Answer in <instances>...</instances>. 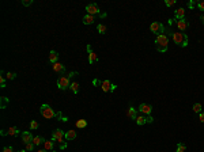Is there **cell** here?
<instances>
[{
  "instance_id": "6da1fadb",
  "label": "cell",
  "mask_w": 204,
  "mask_h": 152,
  "mask_svg": "<svg viewBox=\"0 0 204 152\" xmlns=\"http://www.w3.org/2000/svg\"><path fill=\"white\" fill-rule=\"evenodd\" d=\"M171 40L176 45L178 46H182V48H186L188 46V35L182 31H173L171 34Z\"/></svg>"
},
{
  "instance_id": "7a4b0ae2",
  "label": "cell",
  "mask_w": 204,
  "mask_h": 152,
  "mask_svg": "<svg viewBox=\"0 0 204 152\" xmlns=\"http://www.w3.org/2000/svg\"><path fill=\"white\" fill-rule=\"evenodd\" d=\"M155 45H156V50L161 53H165L167 50V45H169V37L167 34H161L155 38Z\"/></svg>"
},
{
  "instance_id": "3957f363",
  "label": "cell",
  "mask_w": 204,
  "mask_h": 152,
  "mask_svg": "<svg viewBox=\"0 0 204 152\" xmlns=\"http://www.w3.org/2000/svg\"><path fill=\"white\" fill-rule=\"evenodd\" d=\"M40 114L46 119H52V118H55V117H57V113L52 109V106H49V105H46V103L41 105Z\"/></svg>"
},
{
  "instance_id": "277c9868",
  "label": "cell",
  "mask_w": 204,
  "mask_h": 152,
  "mask_svg": "<svg viewBox=\"0 0 204 152\" xmlns=\"http://www.w3.org/2000/svg\"><path fill=\"white\" fill-rule=\"evenodd\" d=\"M150 30H151V33H154L156 37H158V35H161V34H165L166 27L163 26L161 22H152L151 25H150Z\"/></svg>"
},
{
  "instance_id": "5b68a950",
  "label": "cell",
  "mask_w": 204,
  "mask_h": 152,
  "mask_svg": "<svg viewBox=\"0 0 204 152\" xmlns=\"http://www.w3.org/2000/svg\"><path fill=\"white\" fill-rule=\"evenodd\" d=\"M71 86V78L70 76H60L59 79H57V87H59L60 90H63V91H65L67 88H70Z\"/></svg>"
},
{
  "instance_id": "8992f818",
  "label": "cell",
  "mask_w": 204,
  "mask_h": 152,
  "mask_svg": "<svg viewBox=\"0 0 204 152\" xmlns=\"http://www.w3.org/2000/svg\"><path fill=\"white\" fill-rule=\"evenodd\" d=\"M86 11H87V14L89 15H93V16H95V15H101L100 14V8H98V6H97L95 3H90L86 6Z\"/></svg>"
},
{
  "instance_id": "52a82bcc",
  "label": "cell",
  "mask_w": 204,
  "mask_h": 152,
  "mask_svg": "<svg viewBox=\"0 0 204 152\" xmlns=\"http://www.w3.org/2000/svg\"><path fill=\"white\" fill-rule=\"evenodd\" d=\"M64 134H65V133H64L61 129H56L55 132H53L52 139H50V140H52V141H59L60 144H63V143H65V141H63Z\"/></svg>"
},
{
  "instance_id": "ba28073f",
  "label": "cell",
  "mask_w": 204,
  "mask_h": 152,
  "mask_svg": "<svg viewBox=\"0 0 204 152\" xmlns=\"http://www.w3.org/2000/svg\"><path fill=\"white\" fill-rule=\"evenodd\" d=\"M21 139H22V143L23 144H30V143H33V139L34 136L31 134V132H22L21 133Z\"/></svg>"
},
{
  "instance_id": "9c48e42d",
  "label": "cell",
  "mask_w": 204,
  "mask_h": 152,
  "mask_svg": "<svg viewBox=\"0 0 204 152\" xmlns=\"http://www.w3.org/2000/svg\"><path fill=\"white\" fill-rule=\"evenodd\" d=\"M52 69H53V72H56V74H60L61 76L64 75V72H65V65H63V63H55V64H52Z\"/></svg>"
},
{
  "instance_id": "30bf717a",
  "label": "cell",
  "mask_w": 204,
  "mask_h": 152,
  "mask_svg": "<svg viewBox=\"0 0 204 152\" xmlns=\"http://www.w3.org/2000/svg\"><path fill=\"white\" fill-rule=\"evenodd\" d=\"M86 49H87V52H89V63L90 64H94L95 61H98V56L95 54V52H93V50H91V45H87V46H86Z\"/></svg>"
},
{
  "instance_id": "8fae6325",
  "label": "cell",
  "mask_w": 204,
  "mask_h": 152,
  "mask_svg": "<svg viewBox=\"0 0 204 152\" xmlns=\"http://www.w3.org/2000/svg\"><path fill=\"white\" fill-rule=\"evenodd\" d=\"M139 111L140 113H144V114L150 115L151 114V111H152V106L149 103H140L139 105Z\"/></svg>"
},
{
  "instance_id": "7c38bea8",
  "label": "cell",
  "mask_w": 204,
  "mask_h": 152,
  "mask_svg": "<svg viewBox=\"0 0 204 152\" xmlns=\"http://www.w3.org/2000/svg\"><path fill=\"white\" fill-rule=\"evenodd\" d=\"M176 23H177L178 30H180V31H182V33H184V31H185V30L188 29V26H189V22L186 21V18L181 19V21H177Z\"/></svg>"
},
{
  "instance_id": "4fadbf2b",
  "label": "cell",
  "mask_w": 204,
  "mask_h": 152,
  "mask_svg": "<svg viewBox=\"0 0 204 152\" xmlns=\"http://www.w3.org/2000/svg\"><path fill=\"white\" fill-rule=\"evenodd\" d=\"M6 134H8V136H18V134H19V129L16 128V126H11V128L8 129V132L1 130V136H6Z\"/></svg>"
},
{
  "instance_id": "5bb4252c",
  "label": "cell",
  "mask_w": 204,
  "mask_h": 152,
  "mask_svg": "<svg viewBox=\"0 0 204 152\" xmlns=\"http://www.w3.org/2000/svg\"><path fill=\"white\" fill-rule=\"evenodd\" d=\"M82 22H83V25H93L94 22H95V16H93V15H89L86 14L85 16H83V19H82Z\"/></svg>"
},
{
  "instance_id": "9a60e30c",
  "label": "cell",
  "mask_w": 204,
  "mask_h": 152,
  "mask_svg": "<svg viewBox=\"0 0 204 152\" xmlns=\"http://www.w3.org/2000/svg\"><path fill=\"white\" fill-rule=\"evenodd\" d=\"M127 115H128L131 119H136L137 115H139V114H137V109L129 106V107H128V110H127Z\"/></svg>"
},
{
  "instance_id": "2e32d148",
  "label": "cell",
  "mask_w": 204,
  "mask_h": 152,
  "mask_svg": "<svg viewBox=\"0 0 204 152\" xmlns=\"http://www.w3.org/2000/svg\"><path fill=\"white\" fill-rule=\"evenodd\" d=\"M64 139H65V140H68V141L76 139V130H74V129L67 130V132H65V134H64Z\"/></svg>"
},
{
  "instance_id": "e0dca14e",
  "label": "cell",
  "mask_w": 204,
  "mask_h": 152,
  "mask_svg": "<svg viewBox=\"0 0 204 152\" xmlns=\"http://www.w3.org/2000/svg\"><path fill=\"white\" fill-rule=\"evenodd\" d=\"M57 60H59V53L56 52V50H50V53H49V63L55 64V63H57Z\"/></svg>"
},
{
  "instance_id": "ac0fdd59",
  "label": "cell",
  "mask_w": 204,
  "mask_h": 152,
  "mask_svg": "<svg viewBox=\"0 0 204 152\" xmlns=\"http://www.w3.org/2000/svg\"><path fill=\"white\" fill-rule=\"evenodd\" d=\"M185 18V10L184 8H178L176 11V15H174V19L176 21H181V19Z\"/></svg>"
},
{
  "instance_id": "d6986e66",
  "label": "cell",
  "mask_w": 204,
  "mask_h": 152,
  "mask_svg": "<svg viewBox=\"0 0 204 152\" xmlns=\"http://www.w3.org/2000/svg\"><path fill=\"white\" fill-rule=\"evenodd\" d=\"M110 87H112V83L109 80H104L101 83V88H102L104 93H110Z\"/></svg>"
},
{
  "instance_id": "ffe728a7",
  "label": "cell",
  "mask_w": 204,
  "mask_h": 152,
  "mask_svg": "<svg viewBox=\"0 0 204 152\" xmlns=\"http://www.w3.org/2000/svg\"><path fill=\"white\" fill-rule=\"evenodd\" d=\"M75 126H76L78 129H85L86 126H87V121H86V119H78V121L75 122Z\"/></svg>"
},
{
  "instance_id": "44dd1931",
  "label": "cell",
  "mask_w": 204,
  "mask_h": 152,
  "mask_svg": "<svg viewBox=\"0 0 204 152\" xmlns=\"http://www.w3.org/2000/svg\"><path fill=\"white\" fill-rule=\"evenodd\" d=\"M53 148H55V144H53L52 140H46L44 143V149H46V151H53Z\"/></svg>"
},
{
  "instance_id": "7402d4cb",
  "label": "cell",
  "mask_w": 204,
  "mask_h": 152,
  "mask_svg": "<svg viewBox=\"0 0 204 152\" xmlns=\"http://www.w3.org/2000/svg\"><path fill=\"white\" fill-rule=\"evenodd\" d=\"M45 141H46V140H45L44 137H41V136H34L33 144H34V145H41V144H44Z\"/></svg>"
},
{
  "instance_id": "603a6c76",
  "label": "cell",
  "mask_w": 204,
  "mask_h": 152,
  "mask_svg": "<svg viewBox=\"0 0 204 152\" xmlns=\"http://www.w3.org/2000/svg\"><path fill=\"white\" fill-rule=\"evenodd\" d=\"M70 88L72 90V93H74L75 95H76V94L79 93V83H78V82H71Z\"/></svg>"
},
{
  "instance_id": "cb8c5ba5",
  "label": "cell",
  "mask_w": 204,
  "mask_h": 152,
  "mask_svg": "<svg viewBox=\"0 0 204 152\" xmlns=\"http://www.w3.org/2000/svg\"><path fill=\"white\" fill-rule=\"evenodd\" d=\"M136 121V124L139 126H141V125H144V124H147L146 122V117H143V115H137V118L135 119Z\"/></svg>"
},
{
  "instance_id": "d4e9b609",
  "label": "cell",
  "mask_w": 204,
  "mask_h": 152,
  "mask_svg": "<svg viewBox=\"0 0 204 152\" xmlns=\"http://www.w3.org/2000/svg\"><path fill=\"white\" fill-rule=\"evenodd\" d=\"M0 75H1V76H0V87H1V88H4V87H6V80H7V78L4 76V71H1V72H0Z\"/></svg>"
},
{
  "instance_id": "484cf974",
  "label": "cell",
  "mask_w": 204,
  "mask_h": 152,
  "mask_svg": "<svg viewBox=\"0 0 204 152\" xmlns=\"http://www.w3.org/2000/svg\"><path fill=\"white\" fill-rule=\"evenodd\" d=\"M201 109H203L201 103H195V105H193V113H197V114H200L201 111H203Z\"/></svg>"
},
{
  "instance_id": "4316f807",
  "label": "cell",
  "mask_w": 204,
  "mask_h": 152,
  "mask_svg": "<svg viewBox=\"0 0 204 152\" xmlns=\"http://www.w3.org/2000/svg\"><path fill=\"white\" fill-rule=\"evenodd\" d=\"M10 103V99L7 97H1V103H0V107L1 109H6V106Z\"/></svg>"
},
{
  "instance_id": "83f0119b",
  "label": "cell",
  "mask_w": 204,
  "mask_h": 152,
  "mask_svg": "<svg viewBox=\"0 0 204 152\" xmlns=\"http://www.w3.org/2000/svg\"><path fill=\"white\" fill-rule=\"evenodd\" d=\"M97 30H98V33H100V34H105V33H106V26L102 25V23H100V25L97 26Z\"/></svg>"
},
{
  "instance_id": "f1b7e54d",
  "label": "cell",
  "mask_w": 204,
  "mask_h": 152,
  "mask_svg": "<svg viewBox=\"0 0 204 152\" xmlns=\"http://www.w3.org/2000/svg\"><path fill=\"white\" fill-rule=\"evenodd\" d=\"M38 122L36 121V119H33V121H30V129L31 130H36V129H38Z\"/></svg>"
},
{
  "instance_id": "f546056e",
  "label": "cell",
  "mask_w": 204,
  "mask_h": 152,
  "mask_svg": "<svg viewBox=\"0 0 204 152\" xmlns=\"http://www.w3.org/2000/svg\"><path fill=\"white\" fill-rule=\"evenodd\" d=\"M57 118H59V121H63V122H67L68 121V118L67 117H64L61 111H57Z\"/></svg>"
},
{
  "instance_id": "4dcf8cb0",
  "label": "cell",
  "mask_w": 204,
  "mask_h": 152,
  "mask_svg": "<svg viewBox=\"0 0 204 152\" xmlns=\"http://www.w3.org/2000/svg\"><path fill=\"white\" fill-rule=\"evenodd\" d=\"M6 78H7L8 80H14V79L16 78V74H15V72H7V74H6Z\"/></svg>"
},
{
  "instance_id": "1f68e13d",
  "label": "cell",
  "mask_w": 204,
  "mask_h": 152,
  "mask_svg": "<svg viewBox=\"0 0 204 152\" xmlns=\"http://www.w3.org/2000/svg\"><path fill=\"white\" fill-rule=\"evenodd\" d=\"M186 147L182 143H180V144H177V152H185Z\"/></svg>"
},
{
  "instance_id": "d6a6232c",
  "label": "cell",
  "mask_w": 204,
  "mask_h": 152,
  "mask_svg": "<svg viewBox=\"0 0 204 152\" xmlns=\"http://www.w3.org/2000/svg\"><path fill=\"white\" fill-rule=\"evenodd\" d=\"M34 147H36V145H34L33 143H30V144H26V148H25V149H26L27 152H31L34 149Z\"/></svg>"
},
{
  "instance_id": "836d02e7",
  "label": "cell",
  "mask_w": 204,
  "mask_h": 152,
  "mask_svg": "<svg viewBox=\"0 0 204 152\" xmlns=\"http://www.w3.org/2000/svg\"><path fill=\"white\" fill-rule=\"evenodd\" d=\"M197 6L196 1H193V0H190V1H188V8H190V10H193V8Z\"/></svg>"
},
{
  "instance_id": "e575fe53",
  "label": "cell",
  "mask_w": 204,
  "mask_h": 152,
  "mask_svg": "<svg viewBox=\"0 0 204 152\" xmlns=\"http://www.w3.org/2000/svg\"><path fill=\"white\" fill-rule=\"evenodd\" d=\"M22 4L25 6V7H29V6L33 4V0H22Z\"/></svg>"
},
{
  "instance_id": "d590c367",
  "label": "cell",
  "mask_w": 204,
  "mask_h": 152,
  "mask_svg": "<svg viewBox=\"0 0 204 152\" xmlns=\"http://www.w3.org/2000/svg\"><path fill=\"white\" fill-rule=\"evenodd\" d=\"M165 4H166V7H171V6H174L176 4V0H166Z\"/></svg>"
},
{
  "instance_id": "8d00e7d4",
  "label": "cell",
  "mask_w": 204,
  "mask_h": 152,
  "mask_svg": "<svg viewBox=\"0 0 204 152\" xmlns=\"http://www.w3.org/2000/svg\"><path fill=\"white\" fill-rule=\"evenodd\" d=\"M197 7H199V10H200V11H204V0H201V1H199V3H197Z\"/></svg>"
},
{
  "instance_id": "74e56055",
  "label": "cell",
  "mask_w": 204,
  "mask_h": 152,
  "mask_svg": "<svg viewBox=\"0 0 204 152\" xmlns=\"http://www.w3.org/2000/svg\"><path fill=\"white\" fill-rule=\"evenodd\" d=\"M3 152H14V148L11 145H8V147H4L3 148Z\"/></svg>"
},
{
  "instance_id": "f35d334b",
  "label": "cell",
  "mask_w": 204,
  "mask_h": 152,
  "mask_svg": "<svg viewBox=\"0 0 204 152\" xmlns=\"http://www.w3.org/2000/svg\"><path fill=\"white\" fill-rule=\"evenodd\" d=\"M146 122H147V124H152V122H154V118H152L151 115H147V117H146Z\"/></svg>"
},
{
  "instance_id": "ab89813d",
  "label": "cell",
  "mask_w": 204,
  "mask_h": 152,
  "mask_svg": "<svg viewBox=\"0 0 204 152\" xmlns=\"http://www.w3.org/2000/svg\"><path fill=\"white\" fill-rule=\"evenodd\" d=\"M199 119H200V122L204 124V111H201L200 114H199Z\"/></svg>"
},
{
  "instance_id": "60d3db41",
  "label": "cell",
  "mask_w": 204,
  "mask_h": 152,
  "mask_svg": "<svg viewBox=\"0 0 204 152\" xmlns=\"http://www.w3.org/2000/svg\"><path fill=\"white\" fill-rule=\"evenodd\" d=\"M101 83H102V82L97 80V79H94V80H93V84H94V86H101Z\"/></svg>"
},
{
  "instance_id": "b9f144b4",
  "label": "cell",
  "mask_w": 204,
  "mask_h": 152,
  "mask_svg": "<svg viewBox=\"0 0 204 152\" xmlns=\"http://www.w3.org/2000/svg\"><path fill=\"white\" fill-rule=\"evenodd\" d=\"M68 76H70V78L72 79V78H74V76H78V72H71V74L68 75Z\"/></svg>"
},
{
  "instance_id": "7bdbcfd3",
  "label": "cell",
  "mask_w": 204,
  "mask_h": 152,
  "mask_svg": "<svg viewBox=\"0 0 204 152\" xmlns=\"http://www.w3.org/2000/svg\"><path fill=\"white\" fill-rule=\"evenodd\" d=\"M67 148V143H63V144H60V149H65Z\"/></svg>"
},
{
  "instance_id": "ee69618b",
  "label": "cell",
  "mask_w": 204,
  "mask_h": 152,
  "mask_svg": "<svg viewBox=\"0 0 204 152\" xmlns=\"http://www.w3.org/2000/svg\"><path fill=\"white\" fill-rule=\"evenodd\" d=\"M116 88H117V86H116V84H113V83H112V87H110V93H113V91H114Z\"/></svg>"
},
{
  "instance_id": "f6af8a7d",
  "label": "cell",
  "mask_w": 204,
  "mask_h": 152,
  "mask_svg": "<svg viewBox=\"0 0 204 152\" xmlns=\"http://www.w3.org/2000/svg\"><path fill=\"white\" fill-rule=\"evenodd\" d=\"M200 21L203 22V25H204V14H201V15H200Z\"/></svg>"
},
{
  "instance_id": "bcb514c9",
  "label": "cell",
  "mask_w": 204,
  "mask_h": 152,
  "mask_svg": "<svg viewBox=\"0 0 204 152\" xmlns=\"http://www.w3.org/2000/svg\"><path fill=\"white\" fill-rule=\"evenodd\" d=\"M37 152H48V151H46V149H38Z\"/></svg>"
},
{
  "instance_id": "7dc6e473",
  "label": "cell",
  "mask_w": 204,
  "mask_h": 152,
  "mask_svg": "<svg viewBox=\"0 0 204 152\" xmlns=\"http://www.w3.org/2000/svg\"><path fill=\"white\" fill-rule=\"evenodd\" d=\"M19 152H27V151H26V149H22V151H19Z\"/></svg>"
}]
</instances>
